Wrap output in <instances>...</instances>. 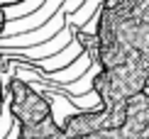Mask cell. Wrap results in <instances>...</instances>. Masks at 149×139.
I'll return each instance as SVG.
<instances>
[{
  "instance_id": "cell-2",
  "label": "cell",
  "mask_w": 149,
  "mask_h": 139,
  "mask_svg": "<svg viewBox=\"0 0 149 139\" xmlns=\"http://www.w3.org/2000/svg\"><path fill=\"white\" fill-rule=\"evenodd\" d=\"M8 22H10V15L8 10L0 5V37H5V29H8Z\"/></svg>"
},
{
  "instance_id": "cell-3",
  "label": "cell",
  "mask_w": 149,
  "mask_h": 139,
  "mask_svg": "<svg viewBox=\"0 0 149 139\" xmlns=\"http://www.w3.org/2000/svg\"><path fill=\"white\" fill-rule=\"evenodd\" d=\"M0 105H3V81H0Z\"/></svg>"
},
{
  "instance_id": "cell-1",
  "label": "cell",
  "mask_w": 149,
  "mask_h": 139,
  "mask_svg": "<svg viewBox=\"0 0 149 139\" xmlns=\"http://www.w3.org/2000/svg\"><path fill=\"white\" fill-rule=\"evenodd\" d=\"M100 73L93 90L103 105L66 117V139L117 129L127 122V105L149 83V0H105L95 29Z\"/></svg>"
}]
</instances>
